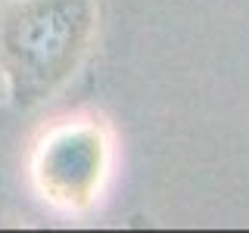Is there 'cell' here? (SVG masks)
<instances>
[{"label":"cell","mask_w":249,"mask_h":233,"mask_svg":"<svg viewBox=\"0 0 249 233\" xmlns=\"http://www.w3.org/2000/svg\"><path fill=\"white\" fill-rule=\"evenodd\" d=\"M97 0H6L0 78L16 109H37L78 75L97 34Z\"/></svg>","instance_id":"6da1fadb"},{"label":"cell","mask_w":249,"mask_h":233,"mask_svg":"<svg viewBox=\"0 0 249 233\" xmlns=\"http://www.w3.org/2000/svg\"><path fill=\"white\" fill-rule=\"evenodd\" d=\"M112 162V140L100 118L72 115L37 134L28 155L35 193L59 212H88L103 193Z\"/></svg>","instance_id":"7a4b0ae2"}]
</instances>
